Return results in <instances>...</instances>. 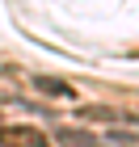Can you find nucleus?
Listing matches in <instances>:
<instances>
[{"label":"nucleus","instance_id":"nucleus-1","mask_svg":"<svg viewBox=\"0 0 139 147\" xmlns=\"http://www.w3.org/2000/svg\"><path fill=\"white\" fill-rule=\"evenodd\" d=\"M0 147H51V139L38 126L13 122V126H0Z\"/></svg>","mask_w":139,"mask_h":147},{"label":"nucleus","instance_id":"nucleus-2","mask_svg":"<svg viewBox=\"0 0 139 147\" xmlns=\"http://www.w3.org/2000/svg\"><path fill=\"white\" fill-rule=\"evenodd\" d=\"M34 84H38V92H46V97H63V101H68V97H76V92H72V84H63V80H51V76H38Z\"/></svg>","mask_w":139,"mask_h":147},{"label":"nucleus","instance_id":"nucleus-3","mask_svg":"<svg viewBox=\"0 0 139 147\" xmlns=\"http://www.w3.org/2000/svg\"><path fill=\"white\" fill-rule=\"evenodd\" d=\"M55 139H59V147H101L93 135H84V130H59Z\"/></svg>","mask_w":139,"mask_h":147}]
</instances>
